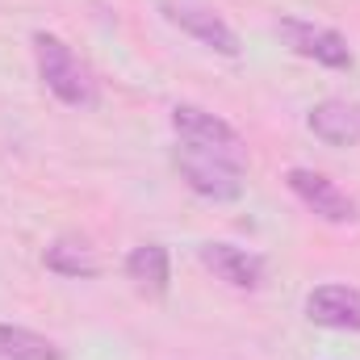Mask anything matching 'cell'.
Returning a JSON list of instances; mask_svg holds the SVG:
<instances>
[{"mask_svg":"<svg viewBox=\"0 0 360 360\" xmlns=\"http://www.w3.org/2000/svg\"><path fill=\"white\" fill-rule=\"evenodd\" d=\"M34 59H38V80L46 84V92L72 109H92L101 101V89H96V76L92 68L59 38V34H46L38 30L34 34Z\"/></svg>","mask_w":360,"mask_h":360,"instance_id":"6da1fadb","label":"cell"},{"mask_svg":"<svg viewBox=\"0 0 360 360\" xmlns=\"http://www.w3.org/2000/svg\"><path fill=\"white\" fill-rule=\"evenodd\" d=\"M176 168L184 184L205 197V201H235L243 197V160L210 151V147H180L176 151Z\"/></svg>","mask_w":360,"mask_h":360,"instance_id":"7a4b0ae2","label":"cell"},{"mask_svg":"<svg viewBox=\"0 0 360 360\" xmlns=\"http://www.w3.org/2000/svg\"><path fill=\"white\" fill-rule=\"evenodd\" d=\"M160 13H164L168 25H176L180 34H188L193 42H201V46L226 55V59H235L243 51L239 46V34L226 25V17L218 8L201 4V0H160Z\"/></svg>","mask_w":360,"mask_h":360,"instance_id":"3957f363","label":"cell"},{"mask_svg":"<svg viewBox=\"0 0 360 360\" xmlns=\"http://www.w3.org/2000/svg\"><path fill=\"white\" fill-rule=\"evenodd\" d=\"M276 34H281V42L293 55H302V59H310L319 68H331V72L352 68L348 38L335 34V30H327V25H314V21H302V17H281L276 21Z\"/></svg>","mask_w":360,"mask_h":360,"instance_id":"277c9868","label":"cell"},{"mask_svg":"<svg viewBox=\"0 0 360 360\" xmlns=\"http://www.w3.org/2000/svg\"><path fill=\"white\" fill-rule=\"evenodd\" d=\"M285 184H289V193H293L314 218H323V222H356L360 218L356 201H352L331 176H323V172H314V168H289V172H285Z\"/></svg>","mask_w":360,"mask_h":360,"instance_id":"5b68a950","label":"cell"},{"mask_svg":"<svg viewBox=\"0 0 360 360\" xmlns=\"http://www.w3.org/2000/svg\"><path fill=\"white\" fill-rule=\"evenodd\" d=\"M172 130L180 134V143H188V147H210V151L248 160V147H243L239 130L231 122H222L218 113L201 109V105H176L172 109Z\"/></svg>","mask_w":360,"mask_h":360,"instance_id":"8992f818","label":"cell"},{"mask_svg":"<svg viewBox=\"0 0 360 360\" xmlns=\"http://www.w3.org/2000/svg\"><path fill=\"white\" fill-rule=\"evenodd\" d=\"M201 264L214 272L218 281H226L231 289H260L264 285V260L248 248L235 243H201L197 248Z\"/></svg>","mask_w":360,"mask_h":360,"instance_id":"52a82bcc","label":"cell"},{"mask_svg":"<svg viewBox=\"0 0 360 360\" xmlns=\"http://www.w3.org/2000/svg\"><path fill=\"white\" fill-rule=\"evenodd\" d=\"M306 319L331 331H360V289L352 285H319L306 293Z\"/></svg>","mask_w":360,"mask_h":360,"instance_id":"ba28073f","label":"cell"},{"mask_svg":"<svg viewBox=\"0 0 360 360\" xmlns=\"http://www.w3.org/2000/svg\"><path fill=\"white\" fill-rule=\"evenodd\" d=\"M306 126L327 147H356L360 143V109H352L348 101H319L306 113Z\"/></svg>","mask_w":360,"mask_h":360,"instance_id":"9c48e42d","label":"cell"},{"mask_svg":"<svg viewBox=\"0 0 360 360\" xmlns=\"http://www.w3.org/2000/svg\"><path fill=\"white\" fill-rule=\"evenodd\" d=\"M126 276H130V285H134L143 297H164L168 285H172L168 248H160V243H139V248L126 256Z\"/></svg>","mask_w":360,"mask_h":360,"instance_id":"30bf717a","label":"cell"},{"mask_svg":"<svg viewBox=\"0 0 360 360\" xmlns=\"http://www.w3.org/2000/svg\"><path fill=\"white\" fill-rule=\"evenodd\" d=\"M42 264L51 272H59V276H72V281H84V276H96V272H101L96 252H92L84 239H76V235H59V239L42 252Z\"/></svg>","mask_w":360,"mask_h":360,"instance_id":"8fae6325","label":"cell"},{"mask_svg":"<svg viewBox=\"0 0 360 360\" xmlns=\"http://www.w3.org/2000/svg\"><path fill=\"white\" fill-rule=\"evenodd\" d=\"M0 360H63V348L30 327L0 323Z\"/></svg>","mask_w":360,"mask_h":360,"instance_id":"7c38bea8","label":"cell"}]
</instances>
